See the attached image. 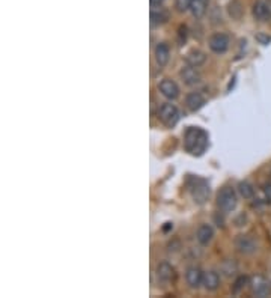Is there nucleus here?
I'll return each mask as SVG.
<instances>
[{
  "mask_svg": "<svg viewBox=\"0 0 271 298\" xmlns=\"http://www.w3.org/2000/svg\"><path fill=\"white\" fill-rule=\"evenodd\" d=\"M185 149L193 155H202L208 148V133L199 127H190L184 134Z\"/></svg>",
  "mask_w": 271,
  "mask_h": 298,
  "instance_id": "1",
  "label": "nucleus"
},
{
  "mask_svg": "<svg viewBox=\"0 0 271 298\" xmlns=\"http://www.w3.org/2000/svg\"><path fill=\"white\" fill-rule=\"evenodd\" d=\"M181 115L178 107L172 103H164L158 109V119L160 122L167 128L175 127L180 121Z\"/></svg>",
  "mask_w": 271,
  "mask_h": 298,
  "instance_id": "2",
  "label": "nucleus"
},
{
  "mask_svg": "<svg viewBox=\"0 0 271 298\" xmlns=\"http://www.w3.org/2000/svg\"><path fill=\"white\" fill-rule=\"evenodd\" d=\"M236 204H238L236 191L232 187L226 185L219 191V194H217V205H219V208L222 211H225V213L233 211L236 208Z\"/></svg>",
  "mask_w": 271,
  "mask_h": 298,
  "instance_id": "3",
  "label": "nucleus"
},
{
  "mask_svg": "<svg viewBox=\"0 0 271 298\" xmlns=\"http://www.w3.org/2000/svg\"><path fill=\"white\" fill-rule=\"evenodd\" d=\"M190 191H191V196H193L194 202L199 204V205L205 204L210 197V193H211L208 184L204 179H199V178L193 179V182L190 184Z\"/></svg>",
  "mask_w": 271,
  "mask_h": 298,
  "instance_id": "4",
  "label": "nucleus"
},
{
  "mask_svg": "<svg viewBox=\"0 0 271 298\" xmlns=\"http://www.w3.org/2000/svg\"><path fill=\"white\" fill-rule=\"evenodd\" d=\"M258 241L255 240V237L247 235V234H241L235 238V249L241 253V255H253L258 252Z\"/></svg>",
  "mask_w": 271,
  "mask_h": 298,
  "instance_id": "5",
  "label": "nucleus"
},
{
  "mask_svg": "<svg viewBox=\"0 0 271 298\" xmlns=\"http://www.w3.org/2000/svg\"><path fill=\"white\" fill-rule=\"evenodd\" d=\"M250 289L255 297L265 298L271 295V283L262 276H256L250 280Z\"/></svg>",
  "mask_w": 271,
  "mask_h": 298,
  "instance_id": "6",
  "label": "nucleus"
},
{
  "mask_svg": "<svg viewBox=\"0 0 271 298\" xmlns=\"http://www.w3.org/2000/svg\"><path fill=\"white\" fill-rule=\"evenodd\" d=\"M252 15L256 21L265 23L271 20V0H256L252 8Z\"/></svg>",
  "mask_w": 271,
  "mask_h": 298,
  "instance_id": "7",
  "label": "nucleus"
},
{
  "mask_svg": "<svg viewBox=\"0 0 271 298\" xmlns=\"http://www.w3.org/2000/svg\"><path fill=\"white\" fill-rule=\"evenodd\" d=\"M155 274H157V279L158 282L161 283H172L177 277V273H175V268L169 263V262H160L155 268Z\"/></svg>",
  "mask_w": 271,
  "mask_h": 298,
  "instance_id": "8",
  "label": "nucleus"
},
{
  "mask_svg": "<svg viewBox=\"0 0 271 298\" xmlns=\"http://www.w3.org/2000/svg\"><path fill=\"white\" fill-rule=\"evenodd\" d=\"M204 274L199 267H188L185 270V282L191 289H197L204 285Z\"/></svg>",
  "mask_w": 271,
  "mask_h": 298,
  "instance_id": "9",
  "label": "nucleus"
},
{
  "mask_svg": "<svg viewBox=\"0 0 271 298\" xmlns=\"http://www.w3.org/2000/svg\"><path fill=\"white\" fill-rule=\"evenodd\" d=\"M208 45H210V50L216 54H223L227 51L229 48V38L225 34H214L210 41H208Z\"/></svg>",
  "mask_w": 271,
  "mask_h": 298,
  "instance_id": "10",
  "label": "nucleus"
},
{
  "mask_svg": "<svg viewBox=\"0 0 271 298\" xmlns=\"http://www.w3.org/2000/svg\"><path fill=\"white\" fill-rule=\"evenodd\" d=\"M180 77L187 86L197 85L202 80V76L197 71V68L196 67H191V65H185L184 68H181Z\"/></svg>",
  "mask_w": 271,
  "mask_h": 298,
  "instance_id": "11",
  "label": "nucleus"
},
{
  "mask_svg": "<svg viewBox=\"0 0 271 298\" xmlns=\"http://www.w3.org/2000/svg\"><path fill=\"white\" fill-rule=\"evenodd\" d=\"M158 90H160V93L164 98H167L171 101H174V100H177L180 96V87H178V85L174 80H171V79L161 80L158 83Z\"/></svg>",
  "mask_w": 271,
  "mask_h": 298,
  "instance_id": "12",
  "label": "nucleus"
},
{
  "mask_svg": "<svg viewBox=\"0 0 271 298\" xmlns=\"http://www.w3.org/2000/svg\"><path fill=\"white\" fill-rule=\"evenodd\" d=\"M154 57H155V62L160 68L166 67L169 63V59H171V48L166 43L157 44L155 50H154Z\"/></svg>",
  "mask_w": 271,
  "mask_h": 298,
  "instance_id": "13",
  "label": "nucleus"
},
{
  "mask_svg": "<svg viewBox=\"0 0 271 298\" xmlns=\"http://www.w3.org/2000/svg\"><path fill=\"white\" fill-rule=\"evenodd\" d=\"M205 101L207 100H205V96L200 92H190L185 96V106L191 112H197L199 109H202L204 104H205Z\"/></svg>",
  "mask_w": 271,
  "mask_h": 298,
  "instance_id": "14",
  "label": "nucleus"
},
{
  "mask_svg": "<svg viewBox=\"0 0 271 298\" xmlns=\"http://www.w3.org/2000/svg\"><path fill=\"white\" fill-rule=\"evenodd\" d=\"M169 20V11L161 6H152L151 9V24L152 26H163Z\"/></svg>",
  "mask_w": 271,
  "mask_h": 298,
  "instance_id": "15",
  "label": "nucleus"
},
{
  "mask_svg": "<svg viewBox=\"0 0 271 298\" xmlns=\"http://www.w3.org/2000/svg\"><path fill=\"white\" fill-rule=\"evenodd\" d=\"M207 62V54L202 51V50H197V48H193L190 50L187 54H185V63L187 65H191V67H200Z\"/></svg>",
  "mask_w": 271,
  "mask_h": 298,
  "instance_id": "16",
  "label": "nucleus"
},
{
  "mask_svg": "<svg viewBox=\"0 0 271 298\" xmlns=\"http://www.w3.org/2000/svg\"><path fill=\"white\" fill-rule=\"evenodd\" d=\"M204 286L207 291H217L219 286H220V276L217 271H207L204 274Z\"/></svg>",
  "mask_w": 271,
  "mask_h": 298,
  "instance_id": "17",
  "label": "nucleus"
},
{
  "mask_svg": "<svg viewBox=\"0 0 271 298\" xmlns=\"http://www.w3.org/2000/svg\"><path fill=\"white\" fill-rule=\"evenodd\" d=\"M213 237H214V230L210 224H200L199 226V229L196 232V238L202 246H208L211 243Z\"/></svg>",
  "mask_w": 271,
  "mask_h": 298,
  "instance_id": "18",
  "label": "nucleus"
},
{
  "mask_svg": "<svg viewBox=\"0 0 271 298\" xmlns=\"http://www.w3.org/2000/svg\"><path fill=\"white\" fill-rule=\"evenodd\" d=\"M210 6V0H191L190 12L194 18H200L207 14Z\"/></svg>",
  "mask_w": 271,
  "mask_h": 298,
  "instance_id": "19",
  "label": "nucleus"
},
{
  "mask_svg": "<svg viewBox=\"0 0 271 298\" xmlns=\"http://www.w3.org/2000/svg\"><path fill=\"white\" fill-rule=\"evenodd\" d=\"M238 193H240V196L241 197H244V199H253V196H255V188H253V185L249 182V181H241L240 184H238Z\"/></svg>",
  "mask_w": 271,
  "mask_h": 298,
  "instance_id": "20",
  "label": "nucleus"
},
{
  "mask_svg": "<svg viewBox=\"0 0 271 298\" xmlns=\"http://www.w3.org/2000/svg\"><path fill=\"white\" fill-rule=\"evenodd\" d=\"M249 283H250V280H249L247 276H240V277H236L235 282H233V285H232V294H235V295L240 294Z\"/></svg>",
  "mask_w": 271,
  "mask_h": 298,
  "instance_id": "21",
  "label": "nucleus"
},
{
  "mask_svg": "<svg viewBox=\"0 0 271 298\" xmlns=\"http://www.w3.org/2000/svg\"><path fill=\"white\" fill-rule=\"evenodd\" d=\"M229 14H230L232 18H236V20L241 17L243 8H241L240 2H230V3H229Z\"/></svg>",
  "mask_w": 271,
  "mask_h": 298,
  "instance_id": "22",
  "label": "nucleus"
},
{
  "mask_svg": "<svg viewBox=\"0 0 271 298\" xmlns=\"http://www.w3.org/2000/svg\"><path fill=\"white\" fill-rule=\"evenodd\" d=\"M222 270H223V273H225L226 276H232L235 271H236V265H235V262L233 260H230V259H227L223 262V265H222Z\"/></svg>",
  "mask_w": 271,
  "mask_h": 298,
  "instance_id": "23",
  "label": "nucleus"
},
{
  "mask_svg": "<svg viewBox=\"0 0 271 298\" xmlns=\"http://www.w3.org/2000/svg\"><path fill=\"white\" fill-rule=\"evenodd\" d=\"M190 6H191V0H175V8L178 12L190 11Z\"/></svg>",
  "mask_w": 271,
  "mask_h": 298,
  "instance_id": "24",
  "label": "nucleus"
},
{
  "mask_svg": "<svg viewBox=\"0 0 271 298\" xmlns=\"http://www.w3.org/2000/svg\"><path fill=\"white\" fill-rule=\"evenodd\" d=\"M187 35H188L187 26H180V29H178V44H180V45H184V44H185V41H187Z\"/></svg>",
  "mask_w": 271,
  "mask_h": 298,
  "instance_id": "25",
  "label": "nucleus"
},
{
  "mask_svg": "<svg viewBox=\"0 0 271 298\" xmlns=\"http://www.w3.org/2000/svg\"><path fill=\"white\" fill-rule=\"evenodd\" d=\"M264 196H265V201L271 204V182L264 185Z\"/></svg>",
  "mask_w": 271,
  "mask_h": 298,
  "instance_id": "26",
  "label": "nucleus"
},
{
  "mask_svg": "<svg viewBox=\"0 0 271 298\" xmlns=\"http://www.w3.org/2000/svg\"><path fill=\"white\" fill-rule=\"evenodd\" d=\"M256 40H259L261 44H268L271 41L270 37H264V35H258V37H256Z\"/></svg>",
  "mask_w": 271,
  "mask_h": 298,
  "instance_id": "27",
  "label": "nucleus"
},
{
  "mask_svg": "<svg viewBox=\"0 0 271 298\" xmlns=\"http://www.w3.org/2000/svg\"><path fill=\"white\" fill-rule=\"evenodd\" d=\"M149 2H151V6H161L164 0H149Z\"/></svg>",
  "mask_w": 271,
  "mask_h": 298,
  "instance_id": "28",
  "label": "nucleus"
}]
</instances>
